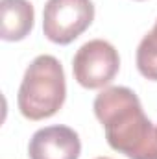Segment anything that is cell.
I'll return each mask as SVG.
<instances>
[{
    "label": "cell",
    "mask_w": 157,
    "mask_h": 159,
    "mask_svg": "<svg viewBox=\"0 0 157 159\" xmlns=\"http://www.w3.org/2000/svg\"><path fill=\"white\" fill-rule=\"evenodd\" d=\"M81 141L69 126H48L37 129L28 144L30 159H79Z\"/></svg>",
    "instance_id": "5"
},
{
    "label": "cell",
    "mask_w": 157,
    "mask_h": 159,
    "mask_svg": "<svg viewBox=\"0 0 157 159\" xmlns=\"http://www.w3.org/2000/svg\"><path fill=\"white\" fill-rule=\"evenodd\" d=\"M137 69L146 80L157 81V20L137 48Z\"/></svg>",
    "instance_id": "7"
},
{
    "label": "cell",
    "mask_w": 157,
    "mask_h": 159,
    "mask_svg": "<svg viewBox=\"0 0 157 159\" xmlns=\"http://www.w3.org/2000/svg\"><path fill=\"white\" fill-rule=\"evenodd\" d=\"M67 81L61 63L48 54L37 56L24 72L19 87V111L28 120L54 117L65 104Z\"/></svg>",
    "instance_id": "2"
},
{
    "label": "cell",
    "mask_w": 157,
    "mask_h": 159,
    "mask_svg": "<svg viewBox=\"0 0 157 159\" xmlns=\"http://www.w3.org/2000/svg\"><path fill=\"white\" fill-rule=\"evenodd\" d=\"M96 159H109V157H96Z\"/></svg>",
    "instance_id": "8"
},
{
    "label": "cell",
    "mask_w": 157,
    "mask_h": 159,
    "mask_svg": "<svg viewBox=\"0 0 157 159\" xmlns=\"http://www.w3.org/2000/svg\"><path fill=\"white\" fill-rule=\"evenodd\" d=\"M35 22L34 6L28 0H0V37L15 43L30 35Z\"/></svg>",
    "instance_id": "6"
},
{
    "label": "cell",
    "mask_w": 157,
    "mask_h": 159,
    "mask_svg": "<svg viewBox=\"0 0 157 159\" xmlns=\"http://www.w3.org/2000/svg\"><path fill=\"white\" fill-rule=\"evenodd\" d=\"M92 20V0H48L43 11V32L56 44H70Z\"/></svg>",
    "instance_id": "3"
},
{
    "label": "cell",
    "mask_w": 157,
    "mask_h": 159,
    "mask_svg": "<svg viewBox=\"0 0 157 159\" xmlns=\"http://www.w3.org/2000/svg\"><path fill=\"white\" fill-rule=\"evenodd\" d=\"M120 69L117 48L104 39L85 43L72 59L74 80L85 89H102L109 85Z\"/></svg>",
    "instance_id": "4"
},
{
    "label": "cell",
    "mask_w": 157,
    "mask_h": 159,
    "mask_svg": "<svg viewBox=\"0 0 157 159\" xmlns=\"http://www.w3.org/2000/svg\"><path fill=\"white\" fill-rule=\"evenodd\" d=\"M107 144L128 159H157V126L129 87H107L92 104Z\"/></svg>",
    "instance_id": "1"
}]
</instances>
